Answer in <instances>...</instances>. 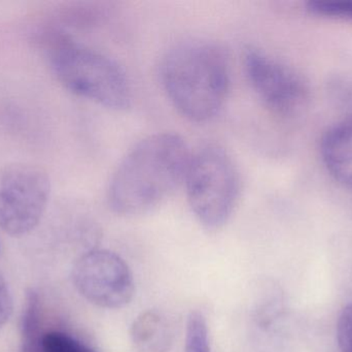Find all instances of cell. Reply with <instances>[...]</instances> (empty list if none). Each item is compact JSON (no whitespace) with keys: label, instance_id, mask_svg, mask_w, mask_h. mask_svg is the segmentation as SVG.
Listing matches in <instances>:
<instances>
[{"label":"cell","instance_id":"cell-12","mask_svg":"<svg viewBox=\"0 0 352 352\" xmlns=\"http://www.w3.org/2000/svg\"><path fill=\"white\" fill-rule=\"evenodd\" d=\"M306 8L316 16L352 20V0H310Z\"/></svg>","mask_w":352,"mask_h":352},{"label":"cell","instance_id":"cell-4","mask_svg":"<svg viewBox=\"0 0 352 352\" xmlns=\"http://www.w3.org/2000/svg\"><path fill=\"white\" fill-rule=\"evenodd\" d=\"M186 198L197 220L219 229L231 218L240 196V177L230 153L207 143L190 153L184 179Z\"/></svg>","mask_w":352,"mask_h":352},{"label":"cell","instance_id":"cell-11","mask_svg":"<svg viewBox=\"0 0 352 352\" xmlns=\"http://www.w3.org/2000/svg\"><path fill=\"white\" fill-rule=\"evenodd\" d=\"M184 352H211L206 318L200 311L188 316Z\"/></svg>","mask_w":352,"mask_h":352},{"label":"cell","instance_id":"cell-5","mask_svg":"<svg viewBox=\"0 0 352 352\" xmlns=\"http://www.w3.org/2000/svg\"><path fill=\"white\" fill-rule=\"evenodd\" d=\"M50 192L45 169L24 163L0 167V229L14 237L32 231L45 213Z\"/></svg>","mask_w":352,"mask_h":352},{"label":"cell","instance_id":"cell-15","mask_svg":"<svg viewBox=\"0 0 352 352\" xmlns=\"http://www.w3.org/2000/svg\"><path fill=\"white\" fill-rule=\"evenodd\" d=\"M12 302L6 281L0 275V327L3 326L12 314Z\"/></svg>","mask_w":352,"mask_h":352},{"label":"cell","instance_id":"cell-13","mask_svg":"<svg viewBox=\"0 0 352 352\" xmlns=\"http://www.w3.org/2000/svg\"><path fill=\"white\" fill-rule=\"evenodd\" d=\"M43 352H96L74 337L61 332H51L43 337Z\"/></svg>","mask_w":352,"mask_h":352},{"label":"cell","instance_id":"cell-1","mask_svg":"<svg viewBox=\"0 0 352 352\" xmlns=\"http://www.w3.org/2000/svg\"><path fill=\"white\" fill-rule=\"evenodd\" d=\"M190 152L171 132L146 136L128 151L109 180L107 202L121 216L146 214L184 181Z\"/></svg>","mask_w":352,"mask_h":352},{"label":"cell","instance_id":"cell-7","mask_svg":"<svg viewBox=\"0 0 352 352\" xmlns=\"http://www.w3.org/2000/svg\"><path fill=\"white\" fill-rule=\"evenodd\" d=\"M244 70L252 90L275 113H298L308 101L307 85L291 68L258 49L244 55Z\"/></svg>","mask_w":352,"mask_h":352},{"label":"cell","instance_id":"cell-8","mask_svg":"<svg viewBox=\"0 0 352 352\" xmlns=\"http://www.w3.org/2000/svg\"><path fill=\"white\" fill-rule=\"evenodd\" d=\"M320 152L331 175L352 189V128L346 121L333 126L324 134Z\"/></svg>","mask_w":352,"mask_h":352},{"label":"cell","instance_id":"cell-2","mask_svg":"<svg viewBox=\"0 0 352 352\" xmlns=\"http://www.w3.org/2000/svg\"><path fill=\"white\" fill-rule=\"evenodd\" d=\"M161 81L169 101L184 117L197 123L210 121L229 94V56L214 41H184L165 54Z\"/></svg>","mask_w":352,"mask_h":352},{"label":"cell","instance_id":"cell-3","mask_svg":"<svg viewBox=\"0 0 352 352\" xmlns=\"http://www.w3.org/2000/svg\"><path fill=\"white\" fill-rule=\"evenodd\" d=\"M36 41L56 78L70 92L116 111L129 107L131 86L117 62L55 29L41 31Z\"/></svg>","mask_w":352,"mask_h":352},{"label":"cell","instance_id":"cell-10","mask_svg":"<svg viewBox=\"0 0 352 352\" xmlns=\"http://www.w3.org/2000/svg\"><path fill=\"white\" fill-rule=\"evenodd\" d=\"M23 352H43V337L41 328V307L38 296L30 291L21 320Z\"/></svg>","mask_w":352,"mask_h":352},{"label":"cell","instance_id":"cell-6","mask_svg":"<svg viewBox=\"0 0 352 352\" xmlns=\"http://www.w3.org/2000/svg\"><path fill=\"white\" fill-rule=\"evenodd\" d=\"M72 280L80 296L97 307L121 309L133 299V274L115 252L96 249L78 258Z\"/></svg>","mask_w":352,"mask_h":352},{"label":"cell","instance_id":"cell-9","mask_svg":"<svg viewBox=\"0 0 352 352\" xmlns=\"http://www.w3.org/2000/svg\"><path fill=\"white\" fill-rule=\"evenodd\" d=\"M131 339L140 352H167L173 344V331L162 314L150 310L134 320Z\"/></svg>","mask_w":352,"mask_h":352},{"label":"cell","instance_id":"cell-16","mask_svg":"<svg viewBox=\"0 0 352 352\" xmlns=\"http://www.w3.org/2000/svg\"><path fill=\"white\" fill-rule=\"evenodd\" d=\"M345 121H346L347 123H349V125H351V128H352V117L349 118V119L345 120Z\"/></svg>","mask_w":352,"mask_h":352},{"label":"cell","instance_id":"cell-14","mask_svg":"<svg viewBox=\"0 0 352 352\" xmlns=\"http://www.w3.org/2000/svg\"><path fill=\"white\" fill-rule=\"evenodd\" d=\"M337 341L341 352H352V304L347 305L339 316Z\"/></svg>","mask_w":352,"mask_h":352}]
</instances>
